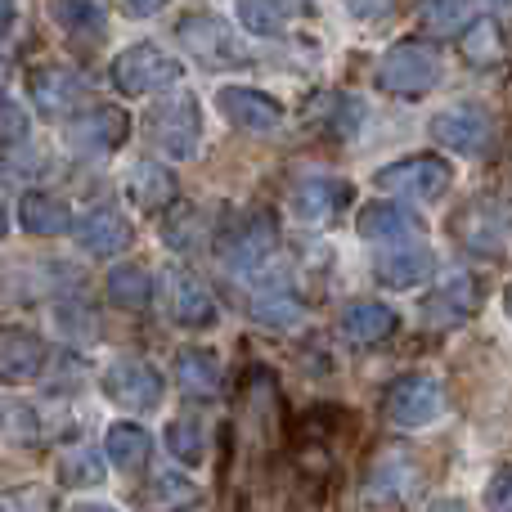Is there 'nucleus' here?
<instances>
[{
  "instance_id": "obj_1",
  "label": "nucleus",
  "mask_w": 512,
  "mask_h": 512,
  "mask_svg": "<svg viewBox=\"0 0 512 512\" xmlns=\"http://www.w3.org/2000/svg\"><path fill=\"white\" fill-rule=\"evenodd\" d=\"M180 72L185 68H180L176 54H167L153 41H140V45H126L113 59V86L135 99V95H153V90L176 86Z\"/></svg>"
},
{
  "instance_id": "obj_2",
  "label": "nucleus",
  "mask_w": 512,
  "mask_h": 512,
  "mask_svg": "<svg viewBox=\"0 0 512 512\" xmlns=\"http://www.w3.org/2000/svg\"><path fill=\"white\" fill-rule=\"evenodd\" d=\"M149 140L158 153L185 162L198 153V140H203V113H198V99L176 90L171 99H162L149 117Z\"/></svg>"
},
{
  "instance_id": "obj_3",
  "label": "nucleus",
  "mask_w": 512,
  "mask_h": 512,
  "mask_svg": "<svg viewBox=\"0 0 512 512\" xmlns=\"http://www.w3.org/2000/svg\"><path fill=\"white\" fill-rule=\"evenodd\" d=\"M441 81V59L436 50H427L423 41H400L382 54L378 63V86L387 95H400V99H418Z\"/></svg>"
},
{
  "instance_id": "obj_4",
  "label": "nucleus",
  "mask_w": 512,
  "mask_h": 512,
  "mask_svg": "<svg viewBox=\"0 0 512 512\" xmlns=\"http://www.w3.org/2000/svg\"><path fill=\"white\" fill-rule=\"evenodd\" d=\"M279 248V230H274V216L270 212H252L248 221H239L234 230L221 234L216 243V256H221L225 270H239V274H252L261 270L265 261Z\"/></svg>"
},
{
  "instance_id": "obj_5",
  "label": "nucleus",
  "mask_w": 512,
  "mask_h": 512,
  "mask_svg": "<svg viewBox=\"0 0 512 512\" xmlns=\"http://www.w3.org/2000/svg\"><path fill=\"white\" fill-rule=\"evenodd\" d=\"M445 414V387L432 373H405L387 387V418L396 427H427Z\"/></svg>"
},
{
  "instance_id": "obj_6",
  "label": "nucleus",
  "mask_w": 512,
  "mask_h": 512,
  "mask_svg": "<svg viewBox=\"0 0 512 512\" xmlns=\"http://www.w3.org/2000/svg\"><path fill=\"white\" fill-rule=\"evenodd\" d=\"M176 41L185 45V50L194 54L198 63H207V68H234V63L243 59L234 27L225 23V18H216V14H203V9L180 18Z\"/></svg>"
},
{
  "instance_id": "obj_7",
  "label": "nucleus",
  "mask_w": 512,
  "mask_h": 512,
  "mask_svg": "<svg viewBox=\"0 0 512 512\" xmlns=\"http://www.w3.org/2000/svg\"><path fill=\"white\" fill-rule=\"evenodd\" d=\"M454 171L445 167L441 158H432V153H414V158H400L391 162V167H382L378 176H373V185L387 189V194H405V198H441L445 189H450Z\"/></svg>"
},
{
  "instance_id": "obj_8",
  "label": "nucleus",
  "mask_w": 512,
  "mask_h": 512,
  "mask_svg": "<svg viewBox=\"0 0 512 512\" xmlns=\"http://www.w3.org/2000/svg\"><path fill=\"white\" fill-rule=\"evenodd\" d=\"M450 230H454V239H459L468 252H477V256H504L508 252L512 221H508L504 207H495L490 198H481V203H468L459 216H454Z\"/></svg>"
},
{
  "instance_id": "obj_9",
  "label": "nucleus",
  "mask_w": 512,
  "mask_h": 512,
  "mask_svg": "<svg viewBox=\"0 0 512 512\" xmlns=\"http://www.w3.org/2000/svg\"><path fill=\"white\" fill-rule=\"evenodd\" d=\"M126 135H131V117L113 104H99L90 113H81L77 122H68V144L86 158H104V153L122 149Z\"/></svg>"
},
{
  "instance_id": "obj_10",
  "label": "nucleus",
  "mask_w": 512,
  "mask_h": 512,
  "mask_svg": "<svg viewBox=\"0 0 512 512\" xmlns=\"http://www.w3.org/2000/svg\"><path fill=\"white\" fill-rule=\"evenodd\" d=\"M432 135L445 144L450 153H459V158H481V153L490 149V117L481 113V108L472 104H454V108H441V113L432 117Z\"/></svg>"
},
{
  "instance_id": "obj_11",
  "label": "nucleus",
  "mask_w": 512,
  "mask_h": 512,
  "mask_svg": "<svg viewBox=\"0 0 512 512\" xmlns=\"http://www.w3.org/2000/svg\"><path fill=\"white\" fill-rule=\"evenodd\" d=\"M104 396L122 409H158L162 400V373L144 360H117L104 373Z\"/></svg>"
},
{
  "instance_id": "obj_12",
  "label": "nucleus",
  "mask_w": 512,
  "mask_h": 512,
  "mask_svg": "<svg viewBox=\"0 0 512 512\" xmlns=\"http://www.w3.org/2000/svg\"><path fill=\"white\" fill-rule=\"evenodd\" d=\"M216 108L225 113V122L243 126V131H274V126H283V104L252 86H225L216 95Z\"/></svg>"
},
{
  "instance_id": "obj_13",
  "label": "nucleus",
  "mask_w": 512,
  "mask_h": 512,
  "mask_svg": "<svg viewBox=\"0 0 512 512\" xmlns=\"http://www.w3.org/2000/svg\"><path fill=\"white\" fill-rule=\"evenodd\" d=\"M45 355L50 351L32 328H0V382L18 387V382L41 378Z\"/></svg>"
},
{
  "instance_id": "obj_14",
  "label": "nucleus",
  "mask_w": 512,
  "mask_h": 512,
  "mask_svg": "<svg viewBox=\"0 0 512 512\" xmlns=\"http://www.w3.org/2000/svg\"><path fill=\"white\" fill-rule=\"evenodd\" d=\"M167 310L180 328H212L216 324V301L203 288V279L189 270H171L167 279Z\"/></svg>"
},
{
  "instance_id": "obj_15",
  "label": "nucleus",
  "mask_w": 512,
  "mask_h": 512,
  "mask_svg": "<svg viewBox=\"0 0 512 512\" xmlns=\"http://www.w3.org/2000/svg\"><path fill=\"white\" fill-rule=\"evenodd\" d=\"M72 234H77V243L86 256H117L126 243H131V225H126V216L113 212V207L86 212L77 225H72Z\"/></svg>"
},
{
  "instance_id": "obj_16",
  "label": "nucleus",
  "mask_w": 512,
  "mask_h": 512,
  "mask_svg": "<svg viewBox=\"0 0 512 512\" xmlns=\"http://www.w3.org/2000/svg\"><path fill=\"white\" fill-rule=\"evenodd\" d=\"M436 270V252L418 248V243H405V248H391L373 261V279L382 288H418L427 274Z\"/></svg>"
},
{
  "instance_id": "obj_17",
  "label": "nucleus",
  "mask_w": 512,
  "mask_h": 512,
  "mask_svg": "<svg viewBox=\"0 0 512 512\" xmlns=\"http://www.w3.org/2000/svg\"><path fill=\"white\" fill-rule=\"evenodd\" d=\"M176 194H180V180L167 162H140V167H131V176H126V198H131L140 212H162V207L176 203Z\"/></svg>"
},
{
  "instance_id": "obj_18",
  "label": "nucleus",
  "mask_w": 512,
  "mask_h": 512,
  "mask_svg": "<svg viewBox=\"0 0 512 512\" xmlns=\"http://www.w3.org/2000/svg\"><path fill=\"white\" fill-rule=\"evenodd\" d=\"M81 95H86V86H81V77L72 68H59V63H54V68L32 72V104L41 108L45 117H68Z\"/></svg>"
},
{
  "instance_id": "obj_19",
  "label": "nucleus",
  "mask_w": 512,
  "mask_h": 512,
  "mask_svg": "<svg viewBox=\"0 0 512 512\" xmlns=\"http://www.w3.org/2000/svg\"><path fill=\"white\" fill-rule=\"evenodd\" d=\"M355 230H360L369 243H378V239L396 243V239H414V234L423 230V221L400 203H369L360 216H355Z\"/></svg>"
},
{
  "instance_id": "obj_20",
  "label": "nucleus",
  "mask_w": 512,
  "mask_h": 512,
  "mask_svg": "<svg viewBox=\"0 0 512 512\" xmlns=\"http://www.w3.org/2000/svg\"><path fill=\"white\" fill-rule=\"evenodd\" d=\"M18 225H23L27 234L50 239V234H68L77 221H72V207L63 203V198L45 194V189H32V194L18 198Z\"/></svg>"
},
{
  "instance_id": "obj_21",
  "label": "nucleus",
  "mask_w": 512,
  "mask_h": 512,
  "mask_svg": "<svg viewBox=\"0 0 512 512\" xmlns=\"http://www.w3.org/2000/svg\"><path fill=\"white\" fill-rule=\"evenodd\" d=\"M104 450H108V463L122 468L126 477L131 472H144L149 468V454H153V436L144 432L140 423H113L104 436Z\"/></svg>"
},
{
  "instance_id": "obj_22",
  "label": "nucleus",
  "mask_w": 512,
  "mask_h": 512,
  "mask_svg": "<svg viewBox=\"0 0 512 512\" xmlns=\"http://www.w3.org/2000/svg\"><path fill=\"white\" fill-rule=\"evenodd\" d=\"M342 333H346V342H355V346L387 342V337L396 333V310L382 306V301H355L342 315Z\"/></svg>"
},
{
  "instance_id": "obj_23",
  "label": "nucleus",
  "mask_w": 512,
  "mask_h": 512,
  "mask_svg": "<svg viewBox=\"0 0 512 512\" xmlns=\"http://www.w3.org/2000/svg\"><path fill=\"white\" fill-rule=\"evenodd\" d=\"M346 198H351V185L319 176V180H306V185L292 194V207H297L301 221H315L319 225V221H333V216L342 212Z\"/></svg>"
},
{
  "instance_id": "obj_24",
  "label": "nucleus",
  "mask_w": 512,
  "mask_h": 512,
  "mask_svg": "<svg viewBox=\"0 0 512 512\" xmlns=\"http://www.w3.org/2000/svg\"><path fill=\"white\" fill-rule=\"evenodd\" d=\"M176 382L189 391V396H216L221 382H225V369L212 351H203V346H185V351L176 355Z\"/></svg>"
},
{
  "instance_id": "obj_25",
  "label": "nucleus",
  "mask_w": 512,
  "mask_h": 512,
  "mask_svg": "<svg viewBox=\"0 0 512 512\" xmlns=\"http://www.w3.org/2000/svg\"><path fill=\"white\" fill-rule=\"evenodd\" d=\"M54 481L68 490L104 486V454H99L95 445H72V450H63L59 463H54Z\"/></svg>"
},
{
  "instance_id": "obj_26",
  "label": "nucleus",
  "mask_w": 512,
  "mask_h": 512,
  "mask_svg": "<svg viewBox=\"0 0 512 512\" xmlns=\"http://www.w3.org/2000/svg\"><path fill=\"white\" fill-rule=\"evenodd\" d=\"M459 54L472 63V68H490V63L504 59V27L490 14H477L459 36Z\"/></svg>"
},
{
  "instance_id": "obj_27",
  "label": "nucleus",
  "mask_w": 512,
  "mask_h": 512,
  "mask_svg": "<svg viewBox=\"0 0 512 512\" xmlns=\"http://www.w3.org/2000/svg\"><path fill=\"white\" fill-rule=\"evenodd\" d=\"M472 310H477V283H472V274H454V279H445L427 297V315L441 319V324H459Z\"/></svg>"
},
{
  "instance_id": "obj_28",
  "label": "nucleus",
  "mask_w": 512,
  "mask_h": 512,
  "mask_svg": "<svg viewBox=\"0 0 512 512\" xmlns=\"http://www.w3.org/2000/svg\"><path fill=\"white\" fill-rule=\"evenodd\" d=\"M108 301H117L122 310H144L153 301V279L144 265H113L108 274Z\"/></svg>"
},
{
  "instance_id": "obj_29",
  "label": "nucleus",
  "mask_w": 512,
  "mask_h": 512,
  "mask_svg": "<svg viewBox=\"0 0 512 512\" xmlns=\"http://www.w3.org/2000/svg\"><path fill=\"white\" fill-rule=\"evenodd\" d=\"M252 315L261 319L265 328H288L301 319V297L288 288V283H279V288H261L252 297Z\"/></svg>"
},
{
  "instance_id": "obj_30",
  "label": "nucleus",
  "mask_w": 512,
  "mask_h": 512,
  "mask_svg": "<svg viewBox=\"0 0 512 512\" xmlns=\"http://www.w3.org/2000/svg\"><path fill=\"white\" fill-rule=\"evenodd\" d=\"M162 441H167V450L176 454L180 463H203L207 459V427L203 418H171L167 432H162Z\"/></svg>"
},
{
  "instance_id": "obj_31",
  "label": "nucleus",
  "mask_w": 512,
  "mask_h": 512,
  "mask_svg": "<svg viewBox=\"0 0 512 512\" xmlns=\"http://www.w3.org/2000/svg\"><path fill=\"white\" fill-rule=\"evenodd\" d=\"M50 14L72 36H104V9H99V0H50Z\"/></svg>"
},
{
  "instance_id": "obj_32",
  "label": "nucleus",
  "mask_w": 512,
  "mask_h": 512,
  "mask_svg": "<svg viewBox=\"0 0 512 512\" xmlns=\"http://www.w3.org/2000/svg\"><path fill=\"white\" fill-rule=\"evenodd\" d=\"M234 14H239V23L248 27L252 36H283V27H288L279 0H239Z\"/></svg>"
},
{
  "instance_id": "obj_33",
  "label": "nucleus",
  "mask_w": 512,
  "mask_h": 512,
  "mask_svg": "<svg viewBox=\"0 0 512 512\" xmlns=\"http://www.w3.org/2000/svg\"><path fill=\"white\" fill-rule=\"evenodd\" d=\"M472 14V0H423V27L436 36H450Z\"/></svg>"
},
{
  "instance_id": "obj_34",
  "label": "nucleus",
  "mask_w": 512,
  "mask_h": 512,
  "mask_svg": "<svg viewBox=\"0 0 512 512\" xmlns=\"http://www.w3.org/2000/svg\"><path fill=\"white\" fill-rule=\"evenodd\" d=\"M23 140H27V113L14 104V99H0V153L23 144Z\"/></svg>"
},
{
  "instance_id": "obj_35",
  "label": "nucleus",
  "mask_w": 512,
  "mask_h": 512,
  "mask_svg": "<svg viewBox=\"0 0 512 512\" xmlns=\"http://www.w3.org/2000/svg\"><path fill=\"white\" fill-rule=\"evenodd\" d=\"M486 504L490 508H512V463H504V468L490 477L486 486Z\"/></svg>"
},
{
  "instance_id": "obj_36",
  "label": "nucleus",
  "mask_w": 512,
  "mask_h": 512,
  "mask_svg": "<svg viewBox=\"0 0 512 512\" xmlns=\"http://www.w3.org/2000/svg\"><path fill=\"white\" fill-rule=\"evenodd\" d=\"M346 9H351L355 18H387L391 9H396V0H346Z\"/></svg>"
},
{
  "instance_id": "obj_37",
  "label": "nucleus",
  "mask_w": 512,
  "mask_h": 512,
  "mask_svg": "<svg viewBox=\"0 0 512 512\" xmlns=\"http://www.w3.org/2000/svg\"><path fill=\"white\" fill-rule=\"evenodd\" d=\"M171 0H126V9H131V18H153L158 9H167Z\"/></svg>"
},
{
  "instance_id": "obj_38",
  "label": "nucleus",
  "mask_w": 512,
  "mask_h": 512,
  "mask_svg": "<svg viewBox=\"0 0 512 512\" xmlns=\"http://www.w3.org/2000/svg\"><path fill=\"white\" fill-rule=\"evenodd\" d=\"M162 481V499H176V495H189V486H180L185 477H158Z\"/></svg>"
},
{
  "instance_id": "obj_39",
  "label": "nucleus",
  "mask_w": 512,
  "mask_h": 512,
  "mask_svg": "<svg viewBox=\"0 0 512 512\" xmlns=\"http://www.w3.org/2000/svg\"><path fill=\"white\" fill-rule=\"evenodd\" d=\"M14 27V0H0V32Z\"/></svg>"
},
{
  "instance_id": "obj_40",
  "label": "nucleus",
  "mask_w": 512,
  "mask_h": 512,
  "mask_svg": "<svg viewBox=\"0 0 512 512\" xmlns=\"http://www.w3.org/2000/svg\"><path fill=\"white\" fill-rule=\"evenodd\" d=\"M504 310H508V319H512V283H508V292H504Z\"/></svg>"
},
{
  "instance_id": "obj_41",
  "label": "nucleus",
  "mask_w": 512,
  "mask_h": 512,
  "mask_svg": "<svg viewBox=\"0 0 512 512\" xmlns=\"http://www.w3.org/2000/svg\"><path fill=\"white\" fill-rule=\"evenodd\" d=\"M5 230H9V216H5V207H0V239H5Z\"/></svg>"
},
{
  "instance_id": "obj_42",
  "label": "nucleus",
  "mask_w": 512,
  "mask_h": 512,
  "mask_svg": "<svg viewBox=\"0 0 512 512\" xmlns=\"http://www.w3.org/2000/svg\"><path fill=\"white\" fill-rule=\"evenodd\" d=\"M5 77H9V63H5V59H0V86H5Z\"/></svg>"
},
{
  "instance_id": "obj_43",
  "label": "nucleus",
  "mask_w": 512,
  "mask_h": 512,
  "mask_svg": "<svg viewBox=\"0 0 512 512\" xmlns=\"http://www.w3.org/2000/svg\"><path fill=\"white\" fill-rule=\"evenodd\" d=\"M495 5H512V0H495Z\"/></svg>"
}]
</instances>
